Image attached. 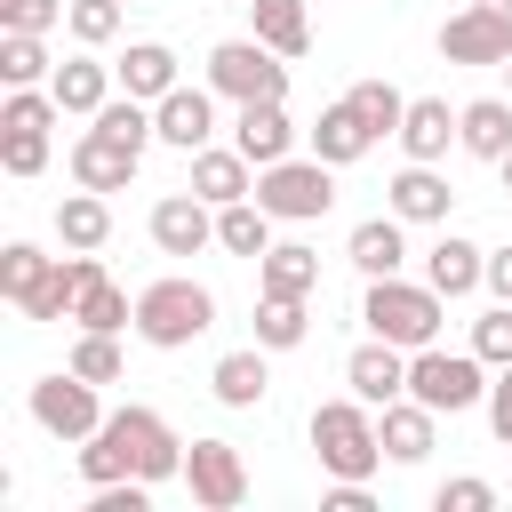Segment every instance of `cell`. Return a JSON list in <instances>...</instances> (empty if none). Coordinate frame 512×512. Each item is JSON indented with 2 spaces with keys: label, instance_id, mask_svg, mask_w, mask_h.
<instances>
[{
  "label": "cell",
  "instance_id": "obj_12",
  "mask_svg": "<svg viewBox=\"0 0 512 512\" xmlns=\"http://www.w3.org/2000/svg\"><path fill=\"white\" fill-rule=\"evenodd\" d=\"M136 160H144V152L96 120V128H80V144H72V184H88V192H120V184L136 176Z\"/></svg>",
  "mask_w": 512,
  "mask_h": 512
},
{
  "label": "cell",
  "instance_id": "obj_3",
  "mask_svg": "<svg viewBox=\"0 0 512 512\" xmlns=\"http://www.w3.org/2000/svg\"><path fill=\"white\" fill-rule=\"evenodd\" d=\"M312 456H320V472H336V480H368L376 464H384V432H376V408L352 392V400H320L312 408Z\"/></svg>",
  "mask_w": 512,
  "mask_h": 512
},
{
  "label": "cell",
  "instance_id": "obj_48",
  "mask_svg": "<svg viewBox=\"0 0 512 512\" xmlns=\"http://www.w3.org/2000/svg\"><path fill=\"white\" fill-rule=\"evenodd\" d=\"M496 168H504V192H512V152H504V160H496Z\"/></svg>",
  "mask_w": 512,
  "mask_h": 512
},
{
  "label": "cell",
  "instance_id": "obj_5",
  "mask_svg": "<svg viewBox=\"0 0 512 512\" xmlns=\"http://www.w3.org/2000/svg\"><path fill=\"white\" fill-rule=\"evenodd\" d=\"M208 88L232 104H280L288 96V56H272L264 40H216L208 48Z\"/></svg>",
  "mask_w": 512,
  "mask_h": 512
},
{
  "label": "cell",
  "instance_id": "obj_26",
  "mask_svg": "<svg viewBox=\"0 0 512 512\" xmlns=\"http://www.w3.org/2000/svg\"><path fill=\"white\" fill-rule=\"evenodd\" d=\"M448 144H456V112H448V96H408L400 152H408V160H440Z\"/></svg>",
  "mask_w": 512,
  "mask_h": 512
},
{
  "label": "cell",
  "instance_id": "obj_6",
  "mask_svg": "<svg viewBox=\"0 0 512 512\" xmlns=\"http://www.w3.org/2000/svg\"><path fill=\"white\" fill-rule=\"evenodd\" d=\"M256 200L280 216V224H312V216H328L336 208V168L312 152V160H272V168H256Z\"/></svg>",
  "mask_w": 512,
  "mask_h": 512
},
{
  "label": "cell",
  "instance_id": "obj_33",
  "mask_svg": "<svg viewBox=\"0 0 512 512\" xmlns=\"http://www.w3.org/2000/svg\"><path fill=\"white\" fill-rule=\"evenodd\" d=\"M304 336H312L304 296H264V304H256V344H264V352H296Z\"/></svg>",
  "mask_w": 512,
  "mask_h": 512
},
{
  "label": "cell",
  "instance_id": "obj_34",
  "mask_svg": "<svg viewBox=\"0 0 512 512\" xmlns=\"http://www.w3.org/2000/svg\"><path fill=\"white\" fill-rule=\"evenodd\" d=\"M344 96H352V112H360L376 136H400V120H408V96H400L392 80H352Z\"/></svg>",
  "mask_w": 512,
  "mask_h": 512
},
{
  "label": "cell",
  "instance_id": "obj_13",
  "mask_svg": "<svg viewBox=\"0 0 512 512\" xmlns=\"http://www.w3.org/2000/svg\"><path fill=\"white\" fill-rule=\"evenodd\" d=\"M152 120H160V144H176V152L192 160V152H200V144L216 136V96H208V88H184V80H176V88H168V96L152 104Z\"/></svg>",
  "mask_w": 512,
  "mask_h": 512
},
{
  "label": "cell",
  "instance_id": "obj_27",
  "mask_svg": "<svg viewBox=\"0 0 512 512\" xmlns=\"http://www.w3.org/2000/svg\"><path fill=\"white\" fill-rule=\"evenodd\" d=\"M344 256L368 272V280H384V272H400L408 264V232H400V216H368V224H352V240H344Z\"/></svg>",
  "mask_w": 512,
  "mask_h": 512
},
{
  "label": "cell",
  "instance_id": "obj_45",
  "mask_svg": "<svg viewBox=\"0 0 512 512\" xmlns=\"http://www.w3.org/2000/svg\"><path fill=\"white\" fill-rule=\"evenodd\" d=\"M320 512H376V496H368V480H336L320 496Z\"/></svg>",
  "mask_w": 512,
  "mask_h": 512
},
{
  "label": "cell",
  "instance_id": "obj_29",
  "mask_svg": "<svg viewBox=\"0 0 512 512\" xmlns=\"http://www.w3.org/2000/svg\"><path fill=\"white\" fill-rule=\"evenodd\" d=\"M56 240H64V248H104V240H112V208H104V192H88V184L64 192V200H56Z\"/></svg>",
  "mask_w": 512,
  "mask_h": 512
},
{
  "label": "cell",
  "instance_id": "obj_10",
  "mask_svg": "<svg viewBox=\"0 0 512 512\" xmlns=\"http://www.w3.org/2000/svg\"><path fill=\"white\" fill-rule=\"evenodd\" d=\"M440 56L448 64H512V16H496V8H456L448 24H440Z\"/></svg>",
  "mask_w": 512,
  "mask_h": 512
},
{
  "label": "cell",
  "instance_id": "obj_41",
  "mask_svg": "<svg viewBox=\"0 0 512 512\" xmlns=\"http://www.w3.org/2000/svg\"><path fill=\"white\" fill-rule=\"evenodd\" d=\"M72 0H0V32H56Z\"/></svg>",
  "mask_w": 512,
  "mask_h": 512
},
{
  "label": "cell",
  "instance_id": "obj_36",
  "mask_svg": "<svg viewBox=\"0 0 512 512\" xmlns=\"http://www.w3.org/2000/svg\"><path fill=\"white\" fill-rule=\"evenodd\" d=\"M0 80H8V88H40V80H48L40 32H0Z\"/></svg>",
  "mask_w": 512,
  "mask_h": 512
},
{
  "label": "cell",
  "instance_id": "obj_35",
  "mask_svg": "<svg viewBox=\"0 0 512 512\" xmlns=\"http://www.w3.org/2000/svg\"><path fill=\"white\" fill-rule=\"evenodd\" d=\"M72 320H80V328H112V336H120V328H136V304H128V288H112V280L96 272V280H88V296L72 304Z\"/></svg>",
  "mask_w": 512,
  "mask_h": 512
},
{
  "label": "cell",
  "instance_id": "obj_15",
  "mask_svg": "<svg viewBox=\"0 0 512 512\" xmlns=\"http://www.w3.org/2000/svg\"><path fill=\"white\" fill-rule=\"evenodd\" d=\"M296 136H304V128L288 120V96H280V104H240V120H232V144H240L256 168L288 160V152H296Z\"/></svg>",
  "mask_w": 512,
  "mask_h": 512
},
{
  "label": "cell",
  "instance_id": "obj_46",
  "mask_svg": "<svg viewBox=\"0 0 512 512\" xmlns=\"http://www.w3.org/2000/svg\"><path fill=\"white\" fill-rule=\"evenodd\" d=\"M496 304H512V248H488V280H480Z\"/></svg>",
  "mask_w": 512,
  "mask_h": 512
},
{
  "label": "cell",
  "instance_id": "obj_14",
  "mask_svg": "<svg viewBox=\"0 0 512 512\" xmlns=\"http://www.w3.org/2000/svg\"><path fill=\"white\" fill-rule=\"evenodd\" d=\"M344 384H352L368 408H392V400L408 392V352H400V344H384V336H368V344L344 360Z\"/></svg>",
  "mask_w": 512,
  "mask_h": 512
},
{
  "label": "cell",
  "instance_id": "obj_42",
  "mask_svg": "<svg viewBox=\"0 0 512 512\" xmlns=\"http://www.w3.org/2000/svg\"><path fill=\"white\" fill-rule=\"evenodd\" d=\"M88 512H152V480H104L88 488Z\"/></svg>",
  "mask_w": 512,
  "mask_h": 512
},
{
  "label": "cell",
  "instance_id": "obj_37",
  "mask_svg": "<svg viewBox=\"0 0 512 512\" xmlns=\"http://www.w3.org/2000/svg\"><path fill=\"white\" fill-rule=\"evenodd\" d=\"M64 368L88 376V384H120V336H112V328H80V344H72Z\"/></svg>",
  "mask_w": 512,
  "mask_h": 512
},
{
  "label": "cell",
  "instance_id": "obj_11",
  "mask_svg": "<svg viewBox=\"0 0 512 512\" xmlns=\"http://www.w3.org/2000/svg\"><path fill=\"white\" fill-rule=\"evenodd\" d=\"M216 240V208L184 184V192H168V200H152V248L160 256H200Z\"/></svg>",
  "mask_w": 512,
  "mask_h": 512
},
{
  "label": "cell",
  "instance_id": "obj_21",
  "mask_svg": "<svg viewBox=\"0 0 512 512\" xmlns=\"http://www.w3.org/2000/svg\"><path fill=\"white\" fill-rule=\"evenodd\" d=\"M104 264H96V248H72V256H56V272L40 280V296L24 304V320H72V304L88 296V280H96Z\"/></svg>",
  "mask_w": 512,
  "mask_h": 512
},
{
  "label": "cell",
  "instance_id": "obj_19",
  "mask_svg": "<svg viewBox=\"0 0 512 512\" xmlns=\"http://www.w3.org/2000/svg\"><path fill=\"white\" fill-rule=\"evenodd\" d=\"M112 64H96V56H64L56 72H48V96L64 104V112H80V120H96L104 104H112Z\"/></svg>",
  "mask_w": 512,
  "mask_h": 512
},
{
  "label": "cell",
  "instance_id": "obj_32",
  "mask_svg": "<svg viewBox=\"0 0 512 512\" xmlns=\"http://www.w3.org/2000/svg\"><path fill=\"white\" fill-rule=\"evenodd\" d=\"M48 272H56V256H40L32 240H8V248H0V296H8L16 312L40 296V280H48Z\"/></svg>",
  "mask_w": 512,
  "mask_h": 512
},
{
  "label": "cell",
  "instance_id": "obj_17",
  "mask_svg": "<svg viewBox=\"0 0 512 512\" xmlns=\"http://www.w3.org/2000/svg\"><path fill=\"white\" fill-rule=\"evenodd\" d=\"M384 192H392V216L400 224H448V208H456V192H448V176L432 160H408Z\"/></svg>",
  "mask_w": 512,
  "mask_h": 512
},
{
  "label": "cell",
  "instance_id": "obj_49",
  "mask_svg": "<svg viewBox=\"0 0 512 512\" xmlns=\"http://www.w3.org/2000/svg\"><path fill=\"white\" fill-rule=\"evenodd\" d=\"M504 96H512V64H504Z\"/></svg>",
  "mask_w": 512,
  "mask_h": 512
},
{
  "label": "cell",
  "instance_id": "obj_9",
  "mask_svg": "<svg viewBox=\"0 0 512 512\" xmlns=\"http://www.w3.org/2000/svg\"><path fill=\"white\" fill-rule=\"evenodd\" d=\"M184 488H192L200 512H232V504L248 496L240 448H232V440H192V448H184Z\"/></svg>",
  "mask_w": 512,
  "mask_h": 512
},
{
  "label": "cell",
  "instance_id": "obj_7",
  "mask_svg": "<svg viewBox=\"0 0 512 512\" xmlns=\"http://www.w3.org/2000/svg\"><path fill=\"white\" fill-rule=\"evenodd\" d=\"M480 368H488L480 352H448V344H424V352H408V392H416L424 408L456 416V408L488 400V376H480Z\"/></svg>",
  "mask_w": 512,
  "mask_h": 512
},
{
  "label": "cell",
  "instance_id": "obj_43",
  "mask_svg": "<svg viewBox=\"0 0 512 512\" xmlns=\"http://www.w3.org/2000/svg\"><path fill=\"white\" fill-rule=\"evenodd\" d=\"M440 512H488L496 504V488L488 480H440V496H432Z\"/></svg>",
  "mask_w": 512,
  "mask_h": 512
},
{
  "label": "cell",
  "instance_id": "obj_40",
  "mask_svg": "<svg viewBox=\"0 0 512 512\" xmlns=\"http://www.w3.org/2000/svg\"><path fill=\"white\" fill-rule=\"evenodd\" d=\"M472 352H480L488 368H512V304H488V312L472 320Z\"/></svg>",
  "mask_w": 512,
  "mask_h": 512
},
{
  "label": "cell",
  "instance_id": "obj_22",
  "mask_svg": "<svg viewBox=\"0 0 512 512\" xmlns=\"http://www.w3.org/2000/svg\"><path fill=\"white\" fill-rule=\"evenodd\" d=\"M456 144H464L472 160H504V152H512V96H472V104L456 112Z\"/></svg>",
  "mask_w": 512,
  "mask_h": 512
},
{
  "label": "cell",
  "instance_id": "obj_31",
  "mask_svg": "<svg viewBox=\"0 0 512 512\" xmlns=\"http://www.w3.org/2000/svg\"><path fill=\"white\" fill-rule=\"evenodd\" d=\"M248 16H256V40H264L272 56H304V48H312L304 0H248Z\"/></svg>",
  "mask_w": 512,
  "mask_h": 512
},
{
  "label": "cell",
  "instance_id": "obj_28",
  "mask_svg": "<svg viewBox=\"0 0 512 512\" xmlns=\"http://www.w3.org/2000/svg\"><path fill=\"white\" fill-rule=\"evenodd\" d=\"M208 392H216L224 408H256V400L272 392V368H264V344H248V352H224V360L208 368Z\"/></svg>",
  "mask_w": 512,
  "mask_h": 512
},
{
  "label": "cell",
  "instance_id": "obj_4",
  "mask_svg": "<svg viewBox=\"0 0 512 512\" xmlns=\"http://www.w3.org/2000/svg\"><path fill=\"white\" fill-rule=\"evenodd\" d=\"M208 328H216V296H208L200 280H184V272H168V280H152V288L136 296V336L160 344V352H184V344L208 336Z\"/></svg>",
  "mask_w": 512,
  "mask_h": 512
},
{
  "label": "cell",
  "instance_id": "obj_39",
  "mask_svg": "<svg viewBox=\"0 0 512 512\" xmlns=\"http://www.w3.org/2000/svg\"><path fill=\"white\" fill-rule=\"evenodd\" d=\"M64 32H72L80 48H104V40H120V0H72Z\"/></svg>",
  "mask_w": 512,
  "mask_h": 512
},
{
  "label": "cell",
  "instance_id": "obj_38",
  "mask_svg": "<svg viewBox=\"0 0 512 512\" xmlns=\"http://www.w3.org/2000/svg\"><path fill=\"white\" fill-rule=\"evenodd\" d=\"M0 168H8V176H40V168H48V128L0 120Z\"/></svg>",
  "mask_w": 512,
  "mask_h": 512
},
{
  "label": "cell",
  "instance_id": "obj_44",
  "mask_svg": "<svg viewBox=\"0 0 512 512\" xmlns=\"http://www.w3.org/2000/svg\"><path fill=\"white\" fill-rule=\"evenodd\" d=\"M488 432L512 448V368H496V384H488Z\"/></svg>",
  "mask_w": 512,
  "mask_h": 512
},
{
  "label": "cell",
  "instance_id": "obj_18",
  "mask_svg": "<svg viewBox=\"0 0 512 512\" xmlns=\"http://www.w3.org/2000/svg\"><path fill=\"white\" fill-rule=\"evenodd\" d=\"M432 424H440V408H424L416 392H400L392 408H376V432H384V456L392 464H424L432 456Z\"/></svg>",
  "mask_w": 512,
  "mask_h": 512
},
{
  "label": "cell",
  "instance_id": "obj_25",
  "mask_svg": "<svg viewBox=\"0 0 512 512\" xmlns=\"http://www.w3.org/2000/svg\"><path fill=\"white\" fill-rule=\"evenodd\" d=\"M112 72H120V88H128V96L160 104V96L176 88V48H168V40H128V56H120Z\"/></svg>",
  "mask_w": 512,
  "mask_h": 512
},
{
  "label": "cell",
  "instance_id": "obj_23",
  "mask_svg": "<svg viewBox=\"0 0 512 512\" xmlns=\"http://www.w3.org/2000/svg\"><path fill=\"white\" fill-rule=\"evenodd\" d=\"M304 136H312V152H320L328 168H352V160H360V152L376 144V128H368V120L352 112V96H344V104H328V112H320V120H312Z\"/></svg>",
  "mask_w": 512,
  "mask_h": 512
},
{
  "label": "cell",
  "instance_id": "obj_30",
  "mask_svg": "<svg viewBox=\"0 0 512 512\" xmlns=\"http://www.w3.org/2000/svg\"><path fill=\"white\" fill-rule=\"evenodd\" d=\"M216 248L224 256H264L272 248V208L248 192V200H232V208H216Z\"/></svg>",
  "mask_w": 512,
  "mask_h": 512
},
{
  "label": "cell",
  "instance_id": "obj_20",
  "mask_svg": "<svg viewBox=\"0 0 512 512\" xmlns=\"http://www.w3.org/2000/svg\"><path fill=\"white\" fill-rule=\"evenodd\" d=\"M424 280H432L440 296H472V288L488 280V248H472L464 232H440V240L424 248Z\"/></svg>",
  "mask_w": 512,
  "mask_h": 512
},
{
  "label": "cell",
  "instance_id": "obj_24",
  "mask_svg": "<svg viewBox=\"0 0 512 512\" xmlns=\"http://www.w3.org/2000/svg\"><path fill=\"white\" fill-rule=\"evenodd\" d=\"M256 288H264V296H312V288H320V256H312L304 240H272V248L256 256Z\"/></svg>",
  "mask_w": 512,
  "mask_h": 512
},
{
  "label": "cell",
  "instance_id": "obj_16",
  "mask_svg": "<svg viewBox=\"0 0 512 512\" xmlns=\"http://www.w3.org/2000/svg\"><path fill=\"white\" fill-rule=\"evenodd\" d=\"M256 160L240 152V144H200L192 152V192L208 200V208H232V200H248L256 192V176H248Z\"/></svg>",
  "mask_w": 512,
  "mask_h": 512
},
{
  "label": "cell",
  "instance_id": "obj_2",
  "mask_svg": "<svg viewBox=\"0 0 512 512\" xmlns=\"http://www.w3.org/2000/svg\"><path fill=\"white\" fill-rule=\"evenodd\" d=\"M448 296L432 288V280H400V272H384V280H368V296H360V320H368V336H384V344H400V352H424V344H440V312Z\"/></svg>",
  "mask_w": 512,
  "mask_h": 512
},
{
  "label": "cell",
  "instance_id": "obj_8",
  "mask_svg": "<svg viewBox=\"0 0 512 512\" xmlns=\"http://www.w3.org/2000/svg\"><path fill=\"white\" fill-rule=\"evenodd\" d=\"M32 424L40 432H56V440H88L96 424H104V400H96V384L88 376H40L32 384Z\"/></svg>",
  "mask_w": 512,
  "mask_h": 512
},
{
  "label": "cell",
  "instance_id": "obj_1",
  "mask_svg": "<svg viewBox=\"0 0 512 512\" xmlns=\"http://www.w3.org/2000/svg\"><path fill=\"white\" fill-rule=\"evenodd\" d=\"M80 480L88 488H104V480H152V488L184 480V440L168 432L160 408H112L80 448Z\"/></svg>",
  "mask_w": 512,
  "mask_h": 512
},
{
  "label": "cell",
  "instance_id": "obj_47",
  "mask_svg": "<svg viewBox=\"0 0 512 512\" xmlns=\"http://www.w3.org/2000/svg\"><path fill=\"white\" fill-rule=\"evenodd\" d=\"M480 8H496V16H512V0H480Z\"/></svg>",
  "mask_w": 512,
  "mask_h": 512
}]
</instances>
